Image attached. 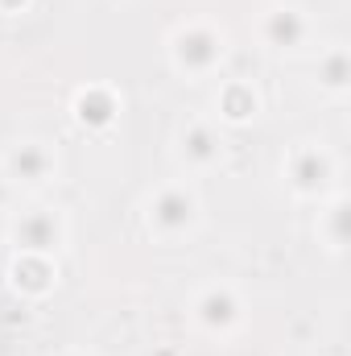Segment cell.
Segmentation results:
<instances>
[{"label":"cell","mask_w":351,"mask_h":356,"mask_svg":"<svg viewBox=\"0 0 351 356\" xmlns=\"http://www.w3.org/2000/svg\"><path fill=\"white\" fill-rule=\"evenodd\" d=\"M223 58V38L207 25H186L174 33V63L190 75H207Z\"/></svg>","instance_id":"obj_1"},{"label":"cell","mask_w":351,"mask_h":356,"mask_svg":"<svg viewBox=\"0 0 351 356\" xmlns=\"http://www.w3.org/2000/svg\"><path fill=\"white\" fill-rule=\"evenodd\" d=\"M194 216H198V203H194V195H190L186 186H166V191H157L153 203H149V224H153L157 232H166V236L186 232V228L194 224Z\"/></svg>","instance_id":"obj_2"},{"label":"cell","mask_w":351,"mask_h":356,"mask_svg":"<svg viewBox=\"0 0 351 356\" xmlns=\"http://www.w3.org/2000/svg\"><path fill=\"white\" fill-rule=\"evenodd\" d=\"M12 241L21 245V253H50L62 241V220L50 207H33L12 224Z\"/></svg>","instance_id":"obj_3"},{"label":"cell","mask_w":351,"mask_h":356,"mask_svg":"<svg viewBox=\"0 0 351 356\" xmlns=\"http://www.w3.org/2000/svg\"><path fill=\"white\" fill-rule=\"evenodd\" d=\"M4 170H8V178H17V182L37 186V182H46V178L54 175V154H50L42 141H25V145L8 149Z\"/></svg>","instance_id":"obj_4"},{"label":"cell","mask_w":351,"mask_h":356,"mask_svg":"<svg viewBox=\"0 0 351 356\" xmlns=\"http://www.w3.org/2000/svg\"><path fill=\"white\" fill-rule=\"evenodd\" d=\"M327 178H331V158L323 154V149H298L293 158H289V182L302 191V195H314V191H323L327 186Z\"/></svg>","instance_id":"obj_5"},{"label":"cell","mask_w":351,"mask_h":356,"mask_svg":"<svg viewBox=\"0 0 351 356\" xmlns=\"http://www.w3.org/2000/svg\"><path fill=\"white\" fill-rule=\"evenodd\" d=\"M194 311H198V319H203L207 332H228V327H236V319H240V302H236V294L223 290V286L207 290Z\"/></svg>","instance_id":"obj_6"},{"label":"cell","mask_w":351,"mask_h":356,"mask_svg":"<svg viewBox=\"0 0 351 356\" xmlns=\"http://www.w3.org/2000/svg\"><path fill=\"white\" fill-rule=\"evenodd\" d=\"M219 154H223V137H219V129H211V124H190L186 133H182V158L190 162V166H211V162H219Z\"/></svg>","instance_id":"obj_7"},{"label":"cell","mask_w":351,"mask_h":356,"mask_svg":"<svg viewBox=\"0 0 351 356\" xmlns=\"http://www.w3.org/2000/svg\"><path fill=\"white\" fill-rule=\"evenodd\" d=\"M12 286L25 294H46L54 286V266L46 253H21V261L12 266Z\"/></svg>","instance_id":"obj_8"},{"label":"cell","mask_w":351,"mask_h":356,"mask_svg":"<svg viewBox=\"0 0 351 356\" xmlns=\"http://www.w3.org/2000/svg\"><path fill=\"white\" fill-rule=\"evenodd\" d=\"M264 33H268L273 46H298L306 38V21H302L298 8H277V13H268Z\"/></svg>","instance_id":"obj_9"},{"label":"cell","mask_w":351,"mask_h":356,"mask_svg":"<svg viewBox=\"0 0 351 356\" xmlns=\"http://www.w3.org/2000/svg\"><path fill=\"white\" fill-rule=\"evenodd\" d=\"M75 112H79V120L83 124H108L112 116H116V99H112V91H103V88H91L83 91L79 99H75Z\"/></svg>","instance_id":"obj_10"},{"label":"cell","mask_w":351,"mask_h":356,"mask_svg":"<svg viewBox=\"0 0 351 356\" xmlns=\"http://www.w3.org/2000/svg\"><path fill=\"white\" fill-rule=\"evenodd\" d=\"M219 112H223L228 120H248V116L257 112V95H252V88H244V83H228L223 95H219Z\"/></svg>","instance_id":"obj_11"},{"label":"cell","mask_w":351,"mask_h":356,"mask_svg":"<svg viewBox=\"0 0 351 356\" xmlns=\"http://www.w3.org/2000/svg\"><path fill=\"white\" fill-rule=\"evenodd\" d=\"M323 83H327L331 91H343V88H348V54H343V50L327 54V67H323Z\"/></svg>","instance_id":"obj_12"},{"label":"cell","mask_w":351,"mask_h":356,"mask_svg":"<svg viewBox=\"0 0 351 356\" xmlns=\"http://www.w3.org/2000/svg\"><path fill=\"white\" fill-rule=\"evenodd\" d=\"M339 220H343V203H335V220H331V241H335V245L343 241V228H339Z\"/></svg>","instance_id":"obj_13"},{"label":"cell","mask_w":351,"mask_h":356,"mask_svg":"<svg viewBox=\"0 0 351 356\" xmlns=\"http://www.w3.org/2000/svg\"><path fill=\"white\" fill-rule=\"evenodd\" d=\"M4 195H8V186H4V178H0V203H4Z\"/></svg>","instance_id":"obj_14"}]
</instances>
